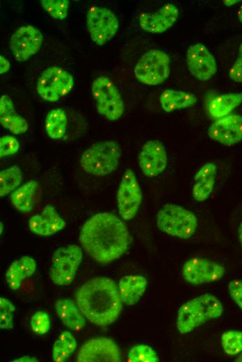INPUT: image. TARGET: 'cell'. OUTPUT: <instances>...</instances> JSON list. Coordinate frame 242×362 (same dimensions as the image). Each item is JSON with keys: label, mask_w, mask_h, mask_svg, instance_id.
Returning a JSON list of instances; mask_svg holds the SVG:
<instances>
[{"label": "cell", "mask_w": 242, "mask_h": 362, "mask_svg": "<svg viewBox=\"0 0 242 362\" xmlns=\"http://www.w3.org/2000/svg\"><path fill=\"white\" fill-rule=\"evenodd\" d=\"M22 181V173L17 166H12L0 172V196L14 191Z\"/></svg>", "instance_id": "obj_30"}, {"label": "cell", "mask_w": 242, "mask_h": 362, "mask_svg": "<svg viewBox=\"0 0 242 362\" xmlns=\"http://www.w3.org/2000/svg\"><path fill=\"white\" fill-rule=\"evenodd\" d=\"M15 307L8 299L0 298V328L11 329L13 326V315Z\"/></svg>", "instance_id": "obj_34"}, {"label": "cell", "mask_w": 242, "mask_h": 362, "mask_svg": "<svg viewBox=\"0 0 242 362\" xmlns=\"http://www.w3.org/2000/svg\"><path fill=\"white\" fill-rule=\"evenodd\" d=\"M156 220L161 231L180 239L191 237L197 227V217L191 211L172 203L163 205Z\"/></svg>", "instance_id": "obj_5"}, {"label": "cell", "mask_w": 242, "mask_h": 362, "mask_svg": "<svg viewBox=\"0 0 242 362\" xmlns=\"http://www.w3.org/2000/svg\"><path fill=\"white\" fill-rule=\"evenodd\" d=\"M10 62L2 54L0 55V74H3L10 70Z\"/></svg>", "instance_id": "obj_39"}, {"label": "cell", "mask_w": 242, "mask_h": 362, "mask_svg": "<svg viewBox=\"0 0 242 362\" xmlns=\"http://www.w3.org/2000/svg\"><path fill=\"white\" fill-rule=\"evenodd\" d=\"M12 361H14V362H38V360L35 358V357H33V356H29V355H26V356H22V357H19L17 359H15Z\"/></svg>", "instance_id": "obj_40"}, {"label": "cell", "mask_w": 242, "mask_h": 362, "mask_svg": "<svg viewBox=\"0 0 242 362\" xmlns=\"http://www.w3.org/2000/svg\"><path fill=\"white\" fill-rule=\"evenodd\" d=\"M179 10L173 3L163 5L155 12H143L138 17L139 25L145 32L161 33L170 28L177 21Z\"/></svg>", "instance_id": "obj_18"}, {"label": "cell", "mask_w": 242, "mask_h": 362, "mask_svg": "<svg viewBox=\"0 0 242 362\" xmlns=\"http://www.w3.org/2000/svg\"><path fill=\"white\" fill-rule=\"evenodd\" d=\"M38 183L35 180H30L16 189L10 194V200L15 207L23 213L30 212L35 203Z\"/></svg>", "instance_id": "obj_26"}, {"label": "cell", "mask_w": 242, "mask_h": 362, "mask_svg": "<svg viewBox=\"0 0 242 362\" xmlns=\"http://www.w3.org/2000/svg\"><path fill=\"white\" fill-rule=\"evenodd\" d=\"M44 10L53 18L62 20L67 17L70 1L68 0H40Z\"/></svg>", "instance_id": "obj_32"}, {"label": "cell", "mask_w": 242, "mask_h": 362, "mask_svg": "<svg viewBox=\"0 0 242 362\" xmlns=\"http://www.w3.org/2000/svg\"><path fill=\"white\" fill-rule=\"evenodd\" d=\"M36 269L35 260L28 255L14 261L6 273V279L10 288L17 290L22 281L31 276Z\"/></svg>", "instance_id": "obj_23"}, {"label": "cell", "mask_w": 242, "mask_h": 362, "mask_svg": "<svg viewBox=\"0 0 242 362\" xmlns=\"http://www.w3.org/2000/svg\"><path fill=\"white\" fill-rule=\"evenodd\" d=\"M121 153L122 150L118 142L113 140L99 141L83 151L80 164L90 174L107 175L118 168Z\"/></svg>", "instance_id": "obj_4"}, {"label": "cell", "mask_w": 242, "mask_h": 362, "mask_svg": "<svg viewBox=\"0 0 242 362\" xmlns=\"http://www.w3.org/2000/svg\"><path fill=\"white\" fill-rule=\"evenodd\" d=\"M143 198L136 176L131 168L125 170L117 192L119 214L124 220L132 219L138 212Z\"/></svg>", "instance_id": "obj_11"}, {"label": "cell", "mask_w": 242, "mask_h": 362, "mask_svg": "<svg viewBox=\"0 0 242 362\" xmlns=\"http://www.w3.org/2000/svg\"><path fill=\"white\" fill-rule=\"evenodd\" d=\"M74 86V78L67 70L57 65L45 69L36 85L40 97L47 102H57L67 95Z\"/></svg>", "instance_id": "obj_9"}, {"label": "cell", "mask_w": 242, "mask_h": 362, "mask_svg": "<svg viewBox=\"0 0 242 362\" xmlns=\"http://www.w3.org/2000/svg\"><path fill=\"white\" fill-rule=\"evenodd\" d=\"M167 164L166 148L160 141L150 140L143 145L138 155V164L145 176L159 175L166 169Z\"/></svg>", "instance_id": "obj_16"}, {"label": "cell", "mask_w": 242, "mask_h": 362, "mask_svg": "<svg viewBox=\"0 0 242 362\" xmlns=\"http://www.w3.org/2000/svg\"><path fill=\"white\" fill-rule=\"evenodd\" d=\"M224 274L223 265L202 258H191L182 267L184 278L193 285L215 282L221 279Z\"/></svg>", "instance_id": "obj_13"}, {"label": "cell", "mask_w": 242, "mask_h": 362, "mask_svg": "<svg viewBox=\"0 0 242 362\" xmlns=\"http://www.w3.org/2000/svg\"><path fill=\"white\" fill-rule=\"evenodd\" d=\"M209 136L224 145L230 146L242 141V116L229 114L213 123L207 131Z\"/></svg>", "instance_id": "obj_17"}, {"label": "cell", "mask_w": 242, "mask_h": 362, "mask_svg": "<svg viewBox=\"0 0 242 362\" xmlns=\"http://www.w3.org/2000/svg\"><path fill=\"white\" fill-rule=\"evenodd\" d=\"M66 226L64 219L51 205H46L41 213L32 216L29 221L31 231L40 236H51Z\"/></svg>", "instance_id": "obj_19"}, {"label": "cell", "mask_w": 242, "mask_h": 362, "mask_svg": "<svg viewBox=\"0 0 242 362\" xmlns=\"http://www.w3.org/2000/svg\"><path fill=\"white\" fill-rule=\"evenodd\" d=\"M76 347V340L74 336L69 331L61 333L53 346V360L56 362L66 361L74 352Z\"/></svg>", "instance_id": "obj_29"}, {"label": "cell", "mask_w": 242, "mask_h": 362, "mask_svg": "<svg viewBox=\"0 0 242 362\" xmlns=\"http://www.w3.org/2000/svg\"><path fill=\"white\" fill-rule=\"evenodd\" d=\"M242 103V93H229L219 95L210 102L209 111L216 118H220L229 114Z\"/></svg>", "instance_id": "obj_27"}, {"label": "cell", "mask_w": 242, "mask_h": 362, "mask_svg": "<svg viewBox=\"0 0 242 362\" xmlns=\"http://www.w3.org/2000/svg\"><path fill=\"white\" fill-rule=\"evenodd\" d=\"M67 116L63 109L57 108L51 110L45 118V131L52 139L62 138L67 129Z\"/></svg>", "instance_id": "obj_28"}, {"label": "cell", "mask_w": 242, "mask_h": 362, "mask_svg": "<svg viewBox=\"0 0 242 362\" xmlns=\"http://www.w3.org/2000/svg\"><path fill=\"white\" fill-rule=\"evenodd\" d=\"M238 236H239V239L240 244L242 246V222L240 223L239 228H238Z\"/></svg>", "instance_id": "obj_41"}, {"label": "cell", "mask_w": 242, "mask_h": 362, "mask_svg": "<svg viewBox=\"0 0 242 362\" xmlns=\"http://www.w3.org/2000/svg\"><path fill=\"white\" fill-rule=\"evenodd\" d=\"M76 304L92 324L107 326L115 322L122 310L118 286L107 277L87 281L76 292Z\"/></svg>", "instance_id": "obj_2"}, {"label": "cell", "mask_w": 242, "mask_h": 362, "mask_svg": "<svg viewBox=\"0 0 242 362\" xmlns=\"http://www.w3.org/2000/svg\"><path fill=\"white\" fill-rule=\"evenodd\" d=\"M237 15H238L239 22L241 23H242V5L241 6V7L238 11Z\"/></svg>", "instance_id": "obj_43"}, {"label": "cell", "mask_w": 242, "mask_h": 362, "mask_svg": "<svg viewBox=\"0 0 242 362\" xmlns=\"http://www.w3.org/2000/svg\"><path fill=\"white\" fill-rule=\"evenodd\" d=\"M19 147V143L15 137L10 135L2 136L0 138L1 157L16 154Z\"/></svg>", "instance_id": "obj_36"}, {"label": "cell", "mask_w": 242, "mask_h": 362, "mask_svg": "<svg viewBox=\"0 0 242 362\" xmlns=\"http://www.w3.org/2000/svg\"><path fill=\"white\" fill-rule=\"evenodd\" d=\"M31 327L34 333L42 336L49 331L50 328V317L48 313L38 310L31 319Z\"/></svg>", "instance_id": "obj_35"}, {"label": "cell", "mask_w": 242, "mask_h": 362, "mask_svg": "<svg viewBox=\"0 0 242 362\" xmlns=\"http://www.w3.org/2000/svg\"><path fill=\"white\" fill-rule=\"evenodd\" d=\"M223 313L221 301L214 295L205 293L180 306L177 312V329L180 333L186 334L210 320L220 317Z\"/></svg>", "instance_id": "obj_3"}, {"label": "cell", "mask_w": 242, "mask_h": 362, "mask_svg": "<svg viewBox=\"0 0 242 362\" xmlns=\"http://www.w3.org/2000/svg\"><path fill=\"white\" fill-rule=\"evenodd\" d=\"M55 308L61 322L70 330L78 331L84 327V315L72 300L59 299L56 302Z\"/></svg>", "instance_id": "obj_24"}, {"label": "cell", "mask_w": 242, "mask_h": 362, "mask_svg": "<svg viewBox=\"0 0 242 362\" xmlns=\"http://www.w3.org/2000/svg\"><path fill=\"white\" fill-rule=\"evenodd\" d=\"M97 111L109 120H117L124 113L122 96L112 80L106 76L97 77L91 85Z\"/></svg>", "instance_id": "obj_6"}, {"label": "cell", "mask_w": 242, "mask_h": 362, "mask_svg": "<svg viewBox=\"0 0 242 362\" xmlns=\"http://www.w3.org/2000/svg\"><path fill=\"white\" fill-rule=\"evenodd\" d=\"M186 64L191 74L200 81L210 79L217 71L214 56L201 42L191 45L188 47Z\"/></svg>", "instance_id": "obj_15"}, {"label": "cell", "mask_w": 242, "mask_h": 362, "mask_svg": "<svg viewBox=\"0 0 242 362\" xmlns=\"http://www.w3.org/2000/svg\"><path fill=\"white\" fill-rule=\"evenodd\" d=\"M228 291L232 300L242 310V281H231L228 284Z\"/></svg>", "instance_id": "obj_38"}, {"label": "cell", "mask_w": 242, "mask_h": 362, "mask_svg": "<svg viewBox=\"0 0 242 362\" xmlns=\"http://www.w3.org/2000/svg\"><path fill=\"white\" fill-rule=\"evenodd\" d=\"M79 241L84 251L102 264L111 262L128 249L131 236L124 221L111 212H99L83 225Z\"/></svg>", "instance_id": "obj_1"}, {"label": "cell", "mask_w": 242, "mask_h": 362, "mask_svg": "<svg viewBox=\"0 0 242 362\" xmlns=\"http://www.w3.org/2000/svg\"><path fill=\"white\" fill-rule=\"evenodd\" d=\"M82 258V249L76 244L57 249L52 255L49 271L53 283L57 285H69L75 277Z\"/></svg>", "instance_id": "obj_8"}, {"label": "cell", "mask_w": 242, "mask_h": 362, "mask_svg": "<svg viewBox=\"0 0 242 362\" xmlns=\"http://www.w3.org/2000/svg\"><path fill=\"white\" fill-rule=\"evenodd\" d=\"M228 75L235 82H242V42L239 47L238 56L229 69Z\"/></svg>", "instance_id": "obj_37"}, {"label": "cell", "mask_w": 242, "mask_h": 362, "mask_svg": "<svg viewBox=\"0 0 242 362\" xmlns=\"http://www.w3.org/2000/svg\"><path fill=\"white\" fill-rule=\"evenodd\" d=\"M238 2H240V1H234V0H227V1H223V3L225 6H232L234 4H236V3Z\"/></svg>", "instance_id": "obj_42"}, {"label": "cell", "mask_w": 242, "mask_h": 362, "mask_svg": "<svg viewBox=\"0 0 242 362\" xmlns=\"http://www.w3.org/2000/svg\"><path fill=\"white\" fill-rule=\"evenodd\" d=\"M0 123L15 135L26 132L29 127L27 121L16 112L13 100L6 95L0 99Z\"/></svg>", "instance_id": "obj_20"}, {"label": "cell", "mask_w": 242, "mask_h": 362, "mask_svg": "<svg viewBox=\"0 0 242 362\" xmlns=\"http://www.w3.org/2000/svg\"><path fill=\"white\" fill-rule=\"evenodd\" d=\"M79 362H120L121 352L111 338L100 337L87 341L80 349Z\"/></svg>", "instance_id": "obj_14"}, {"label": "cell", "mask_w": 242, "mask_h": 362, "mask_svg": "<svg viewBox=\"0 0 242 362\" xmlns=\"http://www.w3.org/2000/svg\"><path fill=\"white\" fill-rule=\"evenodd\" d=\"M170 56L165 52L152 49L145 52L134 68L136 78L150 86L162 84L170 74Z\"/></svg>", "instance_id": "obj_7"}, {"label": "cell", "mask_w": 242, "mask_h": 362, "mask_svg": "<svg viewBox=\"0 0 242 362\" xmlns=\"http://www.w3.org/2000/svg\"><path fill=\"white\" fill-rule=\"evenodd\" d=\"M43 35L35 26L26 24L17 29L9 40V47L14 58L19 62L27 61L40 49Z\"/></svg>", "instance_id": "obj_12"}, {"label": "cell", "mask_w": 242, "mask_h": 362, "mask_svg": "<svg viewBox=\"0 0 242 362\" xmlns=\"http://www.w3.org/2000/svg\"><path fill=\"white\" fill-rule=\"evenodd\" d=\"M221 345L224 352L230 356L242 352V331L229 330L221 336Z\"/></svg>", "instance_id": "obj_31"}, {"label": "cell", "mask_w": 242, "mask_h": 362, "mask_svg": "<svg viewBox=\"0 0 242 362\" xmlns=\"http://www.w3.org/2000/svg\"><path fill=\"white\" fill-rule=\"evenodd\" d=\"M216 166L212 162L204 164L196 173L192 194L197 202L206 200L213 191L216 177Z\"/></svg>", "instance_id": "obj_21"}, {"label": "cell", "mask_w": 242, "mask_h": 362, "mask_svg": "<svg viewBox=\"0 0 242 362\" xmlns=\"http://www.w3.org/2000/svg\"><path fill=\"white\" fill-rule=\"evenodd\" d=\"M86 26L92 40L97 45L102 46L115 36L119 21L110 9L92 6L86 15Z\"/></svg>", "instance_id": "obj_10"}, {"label": "cell", "mask_w": 242, "mask_h": 362, "mask_svg": "<svg viewBox=\"0 0 242 362\" xmlns=\"http://www.w3.org/2000/svg\"><path fill=\"white\" fill-rule=\"evenodd\" d=\"M0 223H1L0 234H1V235H2V233H3V223H2V221H1Z\"/></svg>", "instance_id": "obj_45"}, {"label": "cell", "mask_w": 242, "mask_h": 362, "mask_svg": "<svg viewBox=\"0 0 242 362\" xmlns=\"http://www.w3.org/2000/svg\"><path fill=\"white\" fill-rule=\"evenodd\" d=\"M159 361L156 352L146 345L134 346L128 354V361L131 362H158Z\"/></svg>", "instance_id": "obj_33"}, {"label": "cell", "mask_w": 242, "mask_h": 362, "mask_svg": "<svg viewBox=\"0 0 242 362\" xmlns=\"http://www.w3.org/2000/svg\"><path fill=\"white\" fill-rule=\"evenodd\" d=\"M146 278L140 275H127L120 278L118 290L122 302L127 306L137 304L147 288Z\"/></svg>", "instance_id": "obj_22"}, {"label": "cell", "mask_w": 242, "mask_h": 362, "mask_svg": "<svg viewBox=\"0 0 242 362\" xmlns=\"http://www.w3.org/2000/svg\"><path fill=\"white\" fill-rule=\"evenodd\" d=\"M236 361L242 362V354H240L235 360Z\"/></svg>", "instance_id": "obj_44"}, {"label": "cell", "mask_w": 242, "mask_h": 362, "mask_svg": "<svg viewBox=\"0 0 242 362\" xmlns=\"http://www.w3.org/2000/svg\"><path fill=\"white\" fill-rule=\"evenodd\" d=\"M159 101L163 110L170 113L193 106L197 97L188 92L166 89L161 94Z\"/></svg>", "instance_id": "obj_25"}]
</instances>
